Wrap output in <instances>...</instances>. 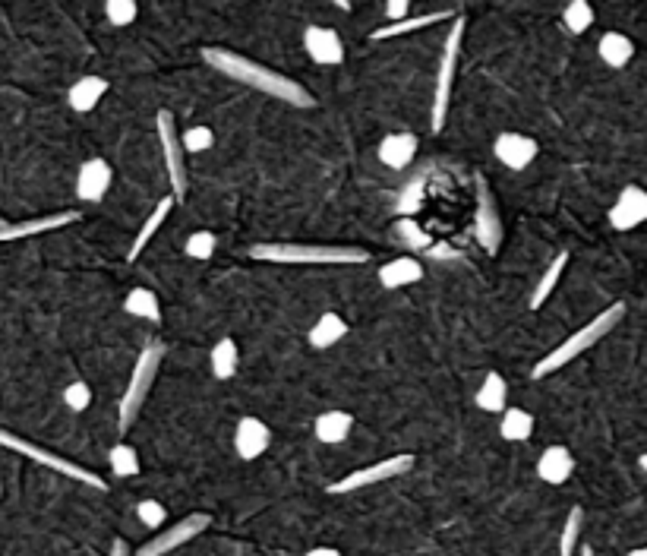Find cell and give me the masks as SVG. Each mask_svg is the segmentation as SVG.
Here are the masks:
<instances>
[{
  "instance_id": "cell-31",
  "label": "cell",
  "mask_w": 647,
  "mask_h": 556,
  "mask_svg": "<svg viewBox=\"0 0 647 556\" xmlns=\"http://www.w3.org/2000/svg\"><path fill=\"white\" fill-rule=\"evenodd\" d=\"M395 237L398 241L408 247V250H417V253H427L433 247V237L423 231L414 218H398V225H395Z\"/></svg>"
},
{
  "instance_id": "cell-1",
  "label": "cell",
  "mask_w": 647,
  "mask_h": 556,
  "mask_svg": "<svg viewBox=\"0 0 647 556\" xmlns=\"http://www.w3.org/2000/svg\"><path fill=\"white\" fill-rule=\"evenodd\" d=\"M202 61H206L209 67H215L218 73H225L228 79H234V83L250 86L256 92H266V95L278 98V102H285V105H294V108H313L316 105L313 92L303 89L297 79H288L285 73H278L272 67H262V64L250 61V57L237 54V51L206 48V51H202Z\"/></svg>"
},
{
  "instance_id": "cell-40",
  "label": "cell",
  "mask_w": 647,
  "mask_h": 556,
  "mask_svg": "<svg viewBox=\"0 0 647 556\" xmlns=\"http://www.w3.org/2000/svg\"><path fill=\"white\" fill-rule=\"evenodd\" d=\"M64 402H67L70 411H86L89 402H92V389L86 383H70L64 389Z\"/></svg>"
},
{
  "instance_id": "cell-46",
  "label": "cell",
  "mask_w": 647,
  "mask_h": 556,
  "mask_svg": "<svg viewBox=\"0 0 647 556\" xmlns=\"http://www.w3.org/2000/svg\"><path fill=\"white\" fill-rule=\"evenodd\" d=\"M581 556H597V553H594V547L584 544V547H581Z\"/></svg>"
},
{
  "instance_id": "cell-44",
  "label": "cell",
  "mask_w": 647,
  "mask_h": 556,
  "mask_svg": "<svg viewBox=\"0 0 647 556\" xmlns=\"http://www.w3.org/2000/svg\"><path fill=\"white\" fill-rule=\"evenodd\" d=\"M307 556H341V550H335V547H313Z\"/></svg>"
},
{
  "instance_id": "cell-20",
  "label": "cell",
  "mask_w": 647,
  "mask_h": 556,
  "mask_svg": "<svg viewBox=\"0 0 647 556\" xmlns=\"http://www.w3.org/2000/svg\"><path fill=\"white\" fill-rule=\"evenodd\" d=\"M108 89H111L108 79H101V76H79L76 83L70 86V92H67V102H70L73 111L86 114V111H92L101 102V98L108 95Z\"/></svg>"
},
{
  "instance_id": "cell-25",
  "label": "cell",
  "mask_w": 647,
  "mask_h": 556,
  "mask_svg": "<svg viewBox=\"0 0 647 556\" xmlns=\"http://www.w3.org/2000/svg\"><path fill=\"white\" fill-rule=\"evenodd\" d=\"M505 399H509V386H505V380L496 370H490L487 376H483V383L474 395L477 408L487 411V414H499V411H505Z\"/></svg>"
},
{
  "instance_id": "cell-12",
  "label": "cell",
  "mask_w": 647,
  "mask_h": 556,
  "mask_svg": "<svg viewBox=\"0 0 647 556\" xmlns=\"http://www.w3.org/2000/svg\"><path fill=\"white\" fill-rule=\"evenodd\" d=\"M493 152H496V158H499V162H502L505 168H509V171H524V168H528V165L534 162V158H537L540 146H537L534 136L505 130V133L496 136Z\"/></svg>"
},
{
  "instance_id": "cell-33",
  "label": "cell",
  "mask_w": 647,
  "mask_h": 556,
  "mask_svg": "<svg viewBox=\"0 0 647 556\" xmlns=\"http://www.w3.org/2000/svg\"><path fill=\"white\" fill-rule=\"evenodd\" d=\"M108 462H111L114 478H136V474H139V455H136V449L127 446V443H117V446L108 452Z\"/></svg>"
},
{
  "instance_id": "cell-37",
  "label": "cell",
  "mask_w": 647,
  "mask_h": 556,
  "mask_svg": "<svg viewBox=\"0 0 647 556\" xmlns=\"http://www.w3.org/2000/svg\"><path fill=\"white\" fill-rule=\"evenodd\" d=\"M136 13H139V7L133 4V0H108L105 4V16H108V23L111 26H130L133 19H136Z\"/></svg>"
},
{
  "instance_id": "cell-36",
  "label": "cell",
  "mask_w": 647,
  "mask_h": 556,
  "mask_svg": "<svg viewBox=\"0 0 647 556\" xmlns=\"http://www.w3.org/2000/svg\"><path fill=\"white\" fill-rule=\"evenodd\" d=\"M215 247H218V241H215L212 231H193V234L187 237V247H184V250H187L190 260H212Z\"/></svg>"
},
{
  "instance_id": "cell-39",
  "label": "cell",
  "mask_w": 647,
  "mask_h": 556,
  "mask_svg": "<svg viewBox=\"0 0 647 556\" xmlns=\"http://www.w3.org/2000/svg\"><path fill=\"white\" fill-rule=\"evenodd\" d=\"M212 143H215V136H212L209 127H193V130L184 133V139H180V149L190 152V155H196V152L212 149Z\"/></svg>"
},
{
  "instance_id": "cell-2",
  "label": "cell",
  "mask_w": 647,
  "mask_h": 556,
  "mask_svg": "<svg viewBox=\"0 0 647 556\" xmlns=\"http://www.w3.org/2000/svg\"><path fill=\"white\" fill-rule=\"evenodd\" d=\"M247 256L278 266H363L370 260L367 250L338 244H253Z\"/></svg>"
},
{
  "instance_id": "cell-15",
  "label": "cell",
  "mask_w": 647,
  "mask_h": 556,
  "mask_svg": "<svg viewBox=\"0 0 647 556\" xmlns=\"http://www.w3.org/2000/svg\"><path fill=\"white\" fill-rule=\"evenodd\" d=\"M303 48L313 57L316 64H326V67H335L345 61V45H341V38L335 29H322V26H307L303 29Z\"/></svg>"
},
{
  "instance_id": "cell-26",
  "label": "cell",
  "mask_w": 647,
  "mask_h": 556,
  "mask_svg": "<svg viewBox=\"0 0 647 556\" xmlns=\"http://www.w3.org/2000/svg\"><path fill=\"white\" fill-rule=\"evenodd\" d=\"M499 433H502V440H509V443L531 440V433H534V414L524 411V408H505V411H502V421H499Z\"/></svg>"
},
{
  "instance_id": "cell-8",
  "label": "cell",
  "mask_w": 647,
  "mask_h": 556,
  "mask_svg": "<svg viewBox=\"0 0 647 556\" xmlns=\"http://www.w3.org/2000/svg\"><path fill=\"white\" fill-rule=\"evenodd\" d=\"M155 130H158L161 155H165L171 196L180 203L187 196V162H184V149H180V136H177V127H174V114L171 111H158L155 114Z\"/></svg>"
},
{
  "instance_id": "cell-22",
  "label": "cell",
  "mask_w": 647,
  "mask_h": 556,
  "mask_svg": "<svg viewBox=\"0 0 647 556\" xmlns=\"http://www.w3.org/2000/svg\"><path fill=\"white\" fill-rule=\"evenodd\" d=\"M420 278H423V266H420V260H414V256H398V260H389L379 269V282L389 291L408 288V285L420 282Z\"/></svg>"
},
{
  "instance_id": "cell-42",
  "label": "cell",
  "mask_w": 647,
  "mask_h": 556,
  "mask_svg": "<svg viewBox=\"0 0 647 556\" xmlns=\"http://www.w3.org/2000/svg\"><path fill=\"white\" fill-rule=\"evenodd\" d=\"M427 256H433V260H458V250H452L449 244H436L433 241V247L427 250Z\"/></svg>"
},
{
  "instance_id": "cell-10",
  "label": "cell",
  "mask_w": 647,
  "mask_h": 556,
  "mask_svg": "<svg viewBox=\"0 0 647 556\" xmlns=\"http://www.w3.org/2000/svg\"><path fill=\"white\" fill-rule=\"evenodd\" d=\"M209 525H212V515H206V512H193V515H187V519L174 522L168 531L155 534L152 541H146L143 547L136 550V556H165V553H171V550H177V547L190 544V541L196 538V534H202Z\"/></svg>"
},
{
  "instance_id": "cell-35",
  "label": "cell",
  "mask_w": 647,
  "mask_h": 556,
  "mask_svg": "<svg viewBox=\"0 0 647 556\" xmlns=\"http://www.w3.org/2000/svg\"><path fill=\"white\" fill-rule=\"evenodd\" d=\"M420 206H423V174L411 177L408 187H404V190L398 193V206H395V209H398L404 218H411L414 212H420Z\"/></svg>"
},
{
  "instance_id": "cell-7",
  "label": "cell",
  "mask_w": 647,
  "mask_h": 556,
  "mask_svg": "<svg viewBox=\"0 0 647 556\" xmlns=\"http://www.w3.org/2000/svg\"><path fill=\"white\" fill-rule=\"evenodd\" d=\"M474 237L483 247V253H499L502 244V218L493 200V190L487 184V177L477 174L474 177Z\"/></svg>"
},
{
  "instance_id": "cell-34",
  "label": "cell",
  "mask_w": 647,
  "mask_h": 556,
  "mask_svg": "<svg viewBox=\"0 0 647 556\" xmlns=\"http://www.w3.org/2000/svg\"><path fill=\"white\" fill-rule=\"evenodd\" d=\"M581 525H584V509L572 506L569 519H565L562 534H559V556H575V547H578V538H581Z\"/></svg>"
},
{
  "instance_id": "cell-14",
  "label": "cell",
  "mask_w": 647,
  "mask_h": 556,
  "mask_svg": "<svg viewBox=\"0 0 647 556\" xmlns=\"http://www.w3.org/2000/svg\"><path fill=\"white\" fill-rule=\"evenodd\" d=\"M111 181H114V174H111V165L105 162V158H89L76 174V196L83 203H101Z\"/></svg>"
},
{
  "instance_id": "cell-9",
  "label": "cell",
  "mask_w": 647,
  "mask_h": 556,
  "mask_svg": "<svg viewBox=\"0 0 647 556\" xmlns=\"http://www.w3.org/2000/svg\"><path fill=\"white\" fill-rule=\"evenodd\" d=\"M414 468V455L411 452H401V455H392V459H379L367 468H357L351 471L348 478H341L335 484L326 487V493L332 496H341V493H354V490H363L370 484H379V481H392V478H401V474H408Z\"/></svg>"
},
{
  "instance_id": "cell-47",
  "label": "cell",
  "mask_w": 647,
  "mask_h": 556,
  "mask_svg": "<svg viewBox=\"0 0 647 556\" xmlns=\"http://www.w3.org/2000/svg\"><path fill=\"white\" fill-rule=\"evenodd\" d=\"M638 465H641V471H647V452H644L641 459H638Z\"/></svg>"
},
{
  "instance_id": "cell-29",
  "label": "cell",
  "mask_w": 647,
  "mask_h": 556,
  "mask_svg": "<svg viewBox=\"0 0 647 556\" xmlns=\"http://www.w3.org/2000/svg\"><path fill=\"white\" fill-rule=\"evenodd\" d=\"M348 335V323L338 313H322V320L310 329V345L313 348H332Z\"/></svg>"
},
{
  "instance_id": "cell-3",
  "label": "cell",
  "mask_w": 647,
  "mask_h": 556,
  "mask_svg": "<svg viewBox=\"0 0 647 556\" xmlns=\"http://www.w3.org/2000/svg\"><path fill=\"white\" fill-rule=\"evenodd\" d=\"M622 320H625V304H613V307L600 310L588 326H581V329L572 332L562 345H556L547 357H540V361L534 364V370H531V376H534V380H547L550 373L562 370L565 364H572L575 357H581L584 351H591V348H594L600 339H606V335H610Z\"/></svg>"
},
{
  "instance_id": "cell-19",
  "label": "cell",
  "mask_w": 647,
  "mask_h": 556,
  "mask_svg": "<svg viewBox=\"0 0 647 556\" xmlns=\"http://www.w3.org/2000/svg\"><path fill=\"white\" fill-rule=\"evenodd\" d=\"M313 430H316V440H319V443L338 446V443H345L348 436H351V430H354V417H351L348 411H338V408L322 411V414L316 417Z\"/></svg>"
},
{
  "instance_id": "cell-13",
  "label": "cell",
  "mask_w": 647,
  "mask_h": 556,
  "mask_svg": "<svg viewBox=\"0 0 647 556\" xmlns=\"http://www.w3.org/2000/svg\"><path fill=\"white\" fill-rule=\"evenodd\" d=\"M76 209L70 212H51V215H38L29 218V222H16V225H4L0 228V244H10V241H23V237H35V234H45V231H57V228H67L73 222H79Z\"/></svg>"
},
{
  "instance_id": "cell-48",
  "label": "cell",
  "mask_w": 647,
  "mask_h": 556,
  "mask_svg": "<svg viewBox=\"0 0 647 556\" xmlns=\"http://www.w3.org/2000/svg\"><path fill=\"white\" fill-rule=\"evenodd\" d=\"M4 225H7V222H4V218H0V228H4Z\"/></svg>"
},
{
  "instance_id": "cell-18",
  "label": "cell",
  "mask_w": 647,
  "mask_h": 556,
  "mask_svg": "<svg viewBox=\"0 0 647 556\" xmlns=\"http://www.w3.org/2000/svg\"><path fill=\"white\" fill-rule=\"evenodd\" d=\"M417 146H420V139L414 133H389L386 139L379 143V162L386 165V168H408L414 162V155H417Z\"/></svg>"
},
{
  "instance_id": "cell-11",
  "label": "cell",
  "mask_w": 647,
  "mask_h": 556,
  "mask_svg": "<svg viewBox=\"0 0 647 556\" xmlns=\"http://www.w3.org/2000/svg\"><path fill=\"white\" fill-rule=\"evenodd\" d=\"M647 222V190L638 184L622 187L616 203L610 206V225L613 231H632Z\"/></svg>"
},
{
  "instance_id": "cell-30",
  "label": "cell",
  "mask_w": 647,
  "mask_h": 556,
  "mask_svg": "<svg viewBox=\"0 0 647 556\" xmlns=\"http://www.w3.org/2000/svg\"><path fill=\"white\" fill-rule=\"evenodd\" d=\"M237 364H240L237 342L234 339H221L212 348V373L218 376V380H231V376L237 373Z\"/></svg>"
},
{
  "instance_id": "cell-43",
  "label": "cell",
  "mask_w": 647,
  "mask_h": 556,
  "mask_svg": "<svg viewBox=\"0 0 647 556\" xmlns=\"http://www.w3.org/2000/svg\"><path fill=\"white\" fill-rule=\"evenodd\" d=\"M111 556H130V544L124 538H114L111 544Z\"/></svg>"
},
{
  "instance_id": "cell-32",
  "label": "cell",
  "mask_w": 647,
  "mask_h": 556,
  "mask_svg": "<svg viewBox=\"0 0 647 556\" xmlns=\"http://www.w3.org/2000/svg\"><path fill=\"white\" fill-rule=\"evenodd\" d=\"M562 23L572 35L588 32L594 26V7L588 4V0H572V4H565V10H562Z\"/></svg>"
},
{
  "instance_id": "cell-16",
  "label": "cell",
  "mask_w": 647,
  "mask_h": 556,
  "mask_svg": "<svg viewBox=\"0 0 647 556\" xmlns=\"http://www.w3.org/2000/svg\"><path fill=\"white\" fill-rule=\"evenodd\" d=\"M272 446V430L259 421V417H244L234 430V449L244 462L259 459L262 452Z\"/></svg>"
},
{
  "instance_id": "cell-41",
  "label": "cell",
  "mask_w": 647,
  "mask_h": 556,
  "mask_svg": "<svg viewBox=\"0 0 647 556\" xmlns=\"http://www.w3.org/2000/svg\"><path fill=\"white\" fill-rule=\"evenodd\" d=\"M408 10H411L408 0H389V4H386L389 23H401V19H408Z\"/></svg>"
},
{
  "instance_id": "cell-28",
  "label": "cell",
  "mask_w": 647,
  "mask_h": 556,
  "mask_svg": "<svg viewBox=\"0 0 647 556\" xmlns=\"http://www.w3.org/2000/svg\"><path fill=\"white\" fill-rule=\"evenodd\" d=\"M124 310H127L130 316H139V320L152 323V326L161 323V304H158L155 291H149V288H133V291L124 297Z\"/></svg>"
},
{
  "instance_id": "cell-45",
  "label": "cell",
  "mask_w": 647,
  "mask_h": 556,
  "mask_svg": "<svg viewBox=\"0 0 647 556\" xmlns=\"http://www.w3.org/2000/svg\"><path fill=\"white\" fill-rule=\"evenodd\" d=\"M629 556H647V547H635V550H629Z\"/></svg>"
},
{
  "instance_id": "cell-6",
  "label": "cell",
  "mask_w": 647,
  "mask_h": 556,
  "mask_svg": "<svg viewBox=\"0 0 647 556\" xmlns=\"http://www.w3.org/2000/svg\"><path fill=\"white\" fill-rule=\"evenodd\" d=\"M0 446L13 449V452H19V455H26V459L38 462V465H45V468H51V471H57V474H64V478H70V481H76V484L95 487V490H101V493L108 490V484L101 481L95 471H89V468H83V465H76V462L64 459V455H57V452H51V449L35 446V443L23 440V436H16V433H10V430H4V427H0Z\"/></svg>"
},
{
  "instance_id": "cell-24",
  "label": "cell",
  "mask_w": 647,
  "mask_h": 556,
  "mask_svg": "<svg viewBox=\"0 0 647 556\" xmlns=\"http://www.w3.org/2000/svg\"><path fill=\"white\" fill-rule=\"evenodd\" d=\"M597 54H600V61H603L606 67L622 70V67H629L632 54H635V45H632L629 35H622V32H606V35L600 38V45H597Z\"/></svg>"
},
{
  "instance_id": "cell-17",
  "label": "cell",
  "mask_w": 647,
  "mask_h": 556,
  "mask_svg": "<svg viewBox=\"0 0 647 556\" xmlns=\"http://www.w3.org/2000/svg\"><path fill=\"white\" fill-rule=\"evenodd\" d=\"M575 474V455L565 449V446H550V449H543V455L537 459V478L543 484H565Z\"/></svg>"
},
{
  "instance_id": "cell-23",
  "label": "cell",
  "mask_w": 647,
  "mask_h": 556,
  "mask_svg": "<svg viewBox=\"0 0 647 556\" xmlns=\"http://www.w3.org/2000/svg\"><path fill=\"white\" fill-rule=\"evenodd\" d=\"M458 13L455 10H433V13H423V16H408L401 19V23H389L386 29H376L373 32V42H386V38H398V35H411L417 29H427V26H436V23H449Z\"/></svg>"
},
{
  "instance_id": "cell-38",
  "label": "cell",
  "mask_w": 647,
  "mask_h": 556,
  "mask_svg": "<svg viewBox=\"0 0 647 556\" xmlns=\"http://www.w3.org/2000/svg\"><path fill=\"white\" fill-rule=\"evenodd\" d=\"M136 515H139V522H143L146 528H152V531H158L161 525L168 522V509L161 506L158 500H143L136 506Z\"/></svg>"
},
{
  "instance_id": "cell-5",
  "label": "cell",
  "mask_w": 647,
  "mask_h": 556,
  "mask_svg": "<svg viewBox=\"0 0 647 556\" xmlns=\"http://www.w3.org/2000/svg\"><path fill=\"white\" fill-rule=\"evenodd\" d=\"M461 42H464V16L458 13L452 19V26H449V38H446V48H442V61H439V73H436L433 114H430L433 133H439L442 127H446L452 86H455V73H458V57H461Z\"/></svg>"
},
{
  "instance_id": "cell-4",
  "label": "cell",
  "mask_w": 647,
  "mask_h": 556,
  "mask_svg": "<svg viewBox=\"0 0 647 556\" xmlns=\"http://www.w3.org/2000/svg\"><path fill=\"white\" fill-rule=\"evenodd\" d=\"M161 357H165V345H161V342H152V345H146L143 351H139L133 373H130V383H127L124 395H120V408H117V430L120 433H127L130 424L139 417V411H143L146 395H149L155 376H158Z\"/></svg>"
},
{
  "instance_id": "cell-21",
  "label": "cell",
  "mask_w": 647,
  "mask_h": 556,
  "mask_svg": "<svg viewBox=\"0 0 647 556\" xmlns=\"http://www.w3.org/2000/svg\"><path fill=\"white\" fill-rule=\"evenodd\" d=\"M177 206V200L168 193V196H161V200L155 203V209L149 212V218H146V225L136 231V237H133V244H130V253H127V260L130 263H136L139 256H143V250H146V244L155 237V231L165 225V218L171 215V209Z\"/></svg>"
},
{
  "instance_id": "cell-27",
  "label": "cell",
  "mask_w": 647,
  "mask_h": 556,
  "mask_svg": "<svg viewBox=\"0 0 647 556\" xmlns=\"http://www.w3.org/2000/svg\"><path fill=\"white\" fill-rule=\"evenodd\" d=\"M565 266H569V253L562 250V253H556V256H553L550 269L543 272V278L537 282V288L531 291V297H528V307H531V310H540L543 304L550 301V294L556 291V285H559V278H562Z\"/></svg>"
}]
</instances>
